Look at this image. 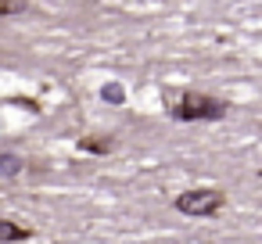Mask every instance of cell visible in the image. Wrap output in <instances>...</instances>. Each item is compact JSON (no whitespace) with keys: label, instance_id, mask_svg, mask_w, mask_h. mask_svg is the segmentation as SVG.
I'll use <instances>...</instances> for the list:
<instances>
[{"label":"cell","instance_id":"cell-4","mask_svg":"<svg viewBox=\"0 0 262 244\" xmlns=\"http://www.w3.org/2000/svg\"><path fill=\"white\" fill-rule=\"evenodd\" d=\"M29 233L22 230V226H15V223H8V219H0V240H26Z\"/></svg>","mask_w":262,"mask_h":244},{"label":"cell","instance_id":"cell-1","mask_svg":"<svg viewBox=\"0 0 262 244\" xmlns=\"http://www.w3.org/2000/svg\"><path fill=\"white\" fill-rule=\"evenodd\" d=\"M176 119L183 122H194V119H223L226 115V104L215 101V97H201V94H183L180 104L172 108Z\"/></svg>","mask_w":262,"mask_h":244},{"label":"cell","instance_id":"cell-2","mask_svg":"<svg viewBox=\"0 0 262 244\" xmlns=\"http://www.w3.org/2000/svg\"><path fill=\"white\" fill-rule=\"evenodd\" d=\"M223 205V190H212V187H201V190H187L176 197V208L183 215H194V219H205L212 215L215 208Z\"/></svg>","mask_w":262,"mask_h":244},{"label":"cell","instance_id":"cell-5","mask_svg":"<svg viewBox=\"0 0 262 244\" xmlns=\"http://www.w3.org/2000/svg\"><path fill=\"white\" fill-rule=\"evenodd\" d=\"M101 94H104V101H112V104H122V97H126V94H122V86H115V83H108Z\"/></svg>","mask_w":262,"mask_h":244},{"label":"cell","instance_id":"cell-6","mask_svg":"<svg viewBox=\"0 0 262 244\" xmlns=\"http://www.w3.org/2000/svg\"><path fill=\"white\" fill-rule=\"evenodd\" d=\"M4 11H18V0H4V4H0V15Z\"/></svg>","mask_w":262,"mask_h":244},{"label":"cell","instance_id":"cell-3","mask_svg":"<svg viewBox=\"0 0 262 244\" xmlns=\"http://www.w3.org/2000/svg\"><path fill=\"white\" fill-rule=\"evenodd\" d=\"M18 172H22L18 154H0V176H18Z\"/></svg>","mask_w":262,"mask_h":244}]
</instances>
